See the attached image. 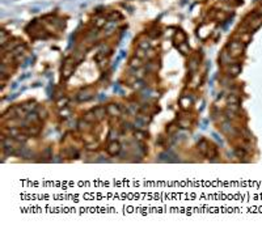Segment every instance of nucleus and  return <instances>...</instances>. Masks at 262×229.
I'll return each mask as SVG.
<instances>
[{
    "label": "nucleus",
    "instance_id": "nucleus-1",
    "mask_svg": "<svg viewBox=\"0 0 262 229\" xmlns=\"http://www.w3.org/2000/svg\"><path fill=\"white\" fill-rule=\"evenodd\" d=\"M119 151H121V147H119V144H118L117 142L110 143V146H109V148H108V152L110 153L111 156L118 155V153H119Z\"/></svg>",
    "mask_w": 262,
    "mask_h": 229
},
{
    "label": "nucleus",
    "instance_id": "nucleus-2",
    "mask_svg": "<svg viewBox=\"0 0 262 229\" xmlns=\"http://www.w3.org/2000/svg\"><path fill=\"white\" fill-rule=\"evenodd\" d=\"M106 110L110 113V115H119V110H118V107L115 105H109Z\"/></svg>",
    "mask_w": 262,
    "mask_h": 229
},
{
    "label": "nucleus",
    "instance_id": "nucleus-3",
    "mask_svg": "<svg viewBox=\"0 0 262 229\" xmlns=\"http://www.w3.org/2000/svg\"><path fill=\"white\" fill-rule=\"evenodd\" d=\"M90 97H92V94H89L88 92H80L79 93V96H77V98L80 99V101H86V99H89Z\"/></svg>",
    "mask_w": 262,
    "mask_h": 229
},
{
    "label": "nucleus",
    "instance_id": "nucleus-4",
    "mask_svg": "<svg viewBox=\"0 0 262 229\" xmlns=\"http://www.w3.org/2000/svg\"><path fill=\"white\" fill-rule=\"evenodd\" d=\"M105 111H106V109H105V107H97V109H94V110H93V114L97 115L99 118H102L105 115Z\"/></svg>",
    "mask_w": 262,
    "mask_h": 229
},
{
    "label": "nucleus",
    "instance_id": "nucleus-5",
    "mask_svg": "<svg viewBox=\"0 0 262 229\" xmlns=\"http://www.w3.org/2000/svg\"><path fill=\"white\" fill-rule=\"evenodd\" d=\"M93 119H94V115H92L90 113L85 115V121H93Z\"/></svg>",
    "mask_w": 262,
    "mask_h": 229
},
{
    "label": "nucleus",
    "instance_id": "nucleus-6",
    "mask_svg": "<svg viewBox=\"0 0 262 229\" xmlns=\"http://www.w3.org/2000/svg\"><path fill=\"white\" fill-rule=\"evenodd\" d=\"M66 103H67V99H60V101H59V102H58V105L59 106H66Z\"/></svg>",
    "mask_w": 262,
    "mask_h": 229
}]
</instances>
